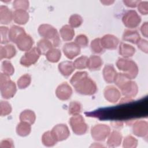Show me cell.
I'll use <instances>...</instances> for the list:
<instances>
[{
    "mask_svg": "<svg viewBox=\"0 0 148 148\" xmlns=\"http://www.w3.org/2000/svg\"><path fill=\"white\" fill-rule=\"evenodd\" d=\"M72 88L67 82H63L58 86L56 90L57 97L61 101L68 100L72 96Z\"/></svg>",
    "mask_w": 148,
    "mask_h": 148,
    "instance_id": "11",
    "label": "cell"
},
{
    "mask_svg": "<svg viewBox=\"0 0 148 148\" xmlns=\"http://www.w3.org/2000/svg\"><path fill=\"white\" fill-rule=\"evenodd\" d=\"M13 17V12L6 5L0 6V23L8 25L11 23Z\"/></svg>",
    "mask_w": 148,
    "mask_h": 148,
    "instance_id": "17",
    "label": "cell"
},
{
    "mask_svg": "<svg viewBox=\"0 0 148 148\" xmlns=\"http://www.w3.org/2000/svg\"><path fill=\"white\" fill-rule=\"evenodd\" d=\"M25 34H26L25 31L21 27L16 25H12L9 29V32L10 41L14 43H16L18 39Z\"/></svg>",
    "mask_w": 148,
    "mask_h": 148,
    "instance_id": "26",
    "label": "cell"
},
{
    "mask_svg": "<svg viewBox=\"0 0 148 148\" xmlns=\"http://www.w3.org/2000/svg\"><path fill=\"white\" fill-rule=\"evenodd\" d=\"M51 132L58 142L66 140L70 135L68 127L65 124L56 125L51 130Z\"/></svg>",
    "mask_w": 148,
    "mask_h": 148,
    "instance_id": "10",
    "label": "cell"
},
{
    "mask_svg": "<svg viewBox=\"0 0 148 148\" xmlns=\"http://www.w3.org/2000/svg\"><path fill=\"white\" fill-rule=\"evenodd\" d=\"M62 51L64 55L69 60H72L80 53V47L75 42H68L64 45Z\"/></svg>",
    "mask_w": 148,
    "mask_h": 148,
    "instance_id": "13",
    "label": "cell"
},
{
    "mask_svg": "<svg viewBox=\"0 0 148 148\" xmlns=\"http://www.w3.org/2000/svg\"><path fill=\"white\" fill-rule=\"evenodd\" d=\"M29 2L27 0H15L13 2V8L15 10H27L29 9Z\"/></svg>",
    "mask_w": 148,
    "mask_h": 148,
    "instance_id": "42",
    "label": "cell"
},
{
    "mask_svg": "<svg viewBox=\"0 0 148 148\" xmlns=\"http://www.w3.org/2000/svg\"><path fill=\"white\" fill-rule=\"evenodd\" d=\"M103 65L102 59L99 56L92 55L88 58L87 68L91 71L99 70Z\"/></svg>",
    "mask_w": 148,
    "mask_h": 148,
    "instance_id": "22",
    "label": "cell"
},
{
    "mask_svg": "<svg viewBox=\"0 0 148 148\" xmlns=\"http://www.w3.org/2000/svg\"><path fill=\"white\" fill-rule=\"evenodd\" d=\"M61 37L65 42H69L73 39L75 36L74 29L69 25H63L60 30Z\"/></svg>",
    "mask_w": 148,
    "mask_h": 148,
    "instance_id": "27",
    "label": "cell"
},
{
    "mask_svg": "<svg viewBox=\"0 0 148 148\" xmlns=\"http://www.w3.org/2000/svg\"><path fill=\"white\" fill-rule=\"evenodd\" d=\"M19 119L21 121L27 122L32 125L36 120V114L33 110L25 109L20 113Z\"/></svg>",
    "mask_w": 148,
    "mask_h": 148,
    "instance_id": "29",
    "label": "cell"
},
{
    "mask_svg": "<svg viewBox=\"0 0 148 148\" xmlns=\"http://www.w3.org/2000/svg\"><path fill=\"white\" fill-rule=\"evenodd\" d=\"M110 128L109 125L104 124L94 125L91 129L92 138L96 141H104L110 133Z\"/></svg>",
    "mask_w": 148,
    "mask_h": 148,
    "instance_id": "6",
    "label": "cell"
},
{
    "mask_svg": "<svg viewBox=\"0 0 148 148\" xmlns=\"http://www.w3.org/2000/svg\"><path fill=\"white\" fill-rule=\"evenodd\" d=\"M116 66L131 80L135 79L138 74V66L136 62L132 60L119 58L116 62Z\"/></svg>",
    "mask_w": 148,
    "mask_h": 148,
    "instance_id": "3",
    "label": "cell"
},
{
    "mask_svg": "<svg viewBox=\"0 0 148 148\" xmlns=\"http://www.w3.org/2000/svg\"><path fill=\"white\" fill-rule=\"evenodd\" d=\"M88 57L86 56H82L76 58L73 62V65L75 69H83L87 68Z\"/></svg>",
    "mask_w": 148,
    "mask_h": 148,
    "instance_id": "39",
    "label": "cell"
},
{
    "mask_svg": "<svg viewBox=\"0 0 148 148\" xmlns=\"http://www.w3.org/2000/svg\"><path fill=\"white\" fill-rule=\"evenodd\" d=\"M75 43H76L80 48H84L86 47L88 45V39L86 35L80 34L76 37Z\"/></svg>",
    "mask_w": 148,
    "mask_h": 148,
    "instance_id": "44",
    "label": "cell"
},
{
    "mask_svg": "<svg viewBox=\"0 0 148 148\" xmlns=\"http://www.w3.org/2000/svg\"><path fill=\"white\" fill-rule=\"evenodd\" d=\"M101 2L104 5H110L112 4H113L114 2V1H110V0H108V1H101Z\"/></svg>",
    "mask_w": 148,
    "mask_h": 148,
    "instance_id": "51",
    "label": "cell"
},
{
    "mask_svg": "<svg viewBox=\"0 0 148 148\" xmlns=\"http://www.w3.org/2000/svg\"><path fill=\"white\" fill-rule=\"evenodd\" d=\"M82 110V105L79 102L72 101L70 102L68 107V113L71 115H76L81 113Z\"/></svg>",
    "mask_w": 148,
    "mask_h": 148,
    "instance_id": "35",
    "label": "cell"
},
{
    "mask_svg": "<svg viewBox=\"0 0 148 148\" xmlns=\"http://www.w3.org/2000/svg\"><path fill=\"white\" fill-rule=\"evenodd\" d=\"M120 89L123 96L131 98L136 97L138 92V86L136 82L132 80L125 82Z\"/></svg>",
    "mask_w": 148,
    "mask_h": 148,
    "instance_id": "9",
    "label": "cell"
},
{
    "mask_svg": "<svg viewBox=\"0 0 148 148\" xmlns=\"http://www.w3.org/2000/svg\"><path fill=\"white\" fill-rule=\"evenodd\" d=\"M70 83L75 91L82 95H92L97 91L95 82L88 76L86 71L76 72L71 77Z\"/></svg>",
    "mask_w": 148,
    "mask_h": 148,
    "instance_id": "1",
    "label": "cell"
},
{
    "mask_svg": "<svg viewBox=\"0 0 148 148\" xmlns=\"http://www.w3.org/2000/svg\"><path fill=\"white\" fill-rule=\"evenodd\" d=\"M45 56L48 61L52 63H56L60 60L61 57V52L58 49L53 47L50 49Z\"/></svg>",
    "mask_w": 148,
    "mask_h": 148,
    "instance_id": "32",
    "label": "cell"
},
{
    "mask_svg": "<svg viewBox=\"0 0 148 148\" xmlns=\"http://www.w3.org/2000/svg\"><path fill=\"white\" fill-rule=\"evenodd\" d=\"M140 38H141L139 32L137 30L135 29H125L122 36V39L123 40L129 42L131 43L136 45L140 39Z\"/></svg>",
    "mask_w": 148,
    "mask_h": 148,
    "instance_id": "20",
    "label": "cell"
},
{
    "mask_svg": "<svg viewBox=\"0 0 148 148\" xmlns=\"http://www.w3.org/2000/svg\"><path fill=\"white\" fill-rule=\"evenodd\" d=\"M139 13L143 15L148 14V2L147 1H141L137 6Z\"/></svg>",
    "mask_w": 148,
    "mask_h": 148,
    "instance_id": "45",
    "label": "cell"
},
{
    "mask_svg": "<svg viewBox=\"0 0 148 148\" xmlns=\"http://www.w3.org/2000/svg\"><path fill=\"white\" fill-rule=\"evenodd\" d=\"M31 82V76L29 74L22 75L17 81V85L19 89H25L28 87Z\"/></svg>",
    "mask_w": 148,
    "mask_h": 148,
    "instance_id": "34",
    "label": "cell"
},
{
    "mask_svg": "<svg viewBox=\"0 0 148 148\" xmlns=\"http://www.w3.org/2000/svg\"><path fill=\"white\" fill-rule=\"evenodd\" d=\"M103 95L106 101L112 103H116L121 98L120 91L113 86H106L103 91Z\"/></svg>",
    "mask_w": 148,
    "mask_h": 148,
    "instance_id": "12",
    "label": "cell"
},
{
    "mask_svg": "<svg viewBox=\"0 0 148 148\" xmlns=\"http://www.w3.org/2000/svg\"><path fill=\"white\" fill-rule=\"evenodd\" d=\"M43 145L47 147L54 146L58 142L51 131H47L43 133L42 136Z\"/></svg>",
    "mask_w": 148,
    "mask_h": 148,
    "instance_id": "30",
    "label": "cell"
},
{
    "mask_svg": "<svg viewBox=\"0 0 148 148\" xmlns=\"http://www.w3.org/2000/svg\"><path fill=\"white\" fill-rule=\"evenodd\" d=\"M0 90L2 98L6 99L13 98L17 91L15 83L10 80V76L3 72L0 73Z\"/></svg>",
    "mask_w": 148,
    "mask_h": 148,
    "instance_id": "2",
    "label": "cell"
},
{
    "mask_svg": "<svg viewBox=\"0 0 148 148\" xmlns=\"http://www.w3.org/2000/svg\"><path fill=\"white\" fill-rule=\"evenodd\" d=\"M90 49L92 53L97 54H102L105 51V49L103 47L101 44V38H95L91 42Z\"/></svg>",
    "mask_w": 148,
    "mask_h": 148,
    "instance_id": "33",
    "label": "cell"
},
{
    "mask_svg": "<svg viewBox=\"0 0 148 148\" xmlns=\"http://www.w3.org/2000/svg\"><path fill=\"white\" fill-rule=\"evenodd\" d=\"M136 45L142 51L146 54L148 53V42L147 40L140 38V39L139 40Z\"/></svg>",
    "mask_w": 148,
    "mask_h": 148,
    "instance_id": "46",
    "label": "cell"
},
{
    "mask_svg": "<svg viewBox=\"0 0 148 148\" xmlns=\"http://www.w3.org/2000/svg\"><path fill=\"white\" fill-rule=\"evenodd\" d=\"M1 71L3 73L9 76H12L14 72V68L10 61L4 60L2 62Z\"/></svg>",
    "mask_w": 148,
    "mask_h": 148,
    "instance_id": "37",
    "label": "cell"
},
{
    "mask_svg": "<svg viewBox=\"0 0 148 148\" xmlns=\"http://www.w3.org/2000/svg\"><path fill=\"white\" fill-rule=\"evenodd\" d=\"M108 138V146L109 147H115L120 146L121 143L123 136L119 131L113 130L110 133Z\"/></svg>",
    "mask_w": 148,
    "mask_h": 148,
    "instance_id": "18",
    "label": "cell"
},
{
    "mask_svg": "<svg viewBox=\"0 0 148 148\" xmlns=\"http://www.w3.org/2000/svg\"><path fill=\"white\" fill-rule=\"evenodd\" d=\"M15 44L20 50L26 52L32 48L34 41L29 35L25 34L18 39Z\"/></svg>",
    "mask_w": 148,
    "mask_h": 148,
    "instance_id": "14",
    "label": "cell"
},
{
    "mask_svg": "<svg viewBox=\"0 0 148 148\" xmlns=\"http://www.w3.org/2000/svg\"><path fill=\"white\" fill-rule=\"evenodd\" d=\"M129 80L131 79L126 75L123 72H119L117 73L113 83H114L118 88H120V87Z\"/></svg>",
    "mask_w": 148,
    "mask_h": 148,
    "instance_id": "40",
    "label": "cell"
},
{
    "mask_svg": "<svg viewBox=\"0 0 148 148\" xmlns=\"http://www.w3.org/2000/svg\"><path fill=\"white\" fill-rule=\"evenodd\" d=\"M9 29L7 27L1 26L0 27V43L1 44H8L10 41L9 36Z\"/></svg>",
    "mask_w": 148,
    "mask_h": 148,
    "instance_id": "43",
    "label": "cell"
},
{
    "mask_svg": "<svg viewBox=\"0 0 148 148\" xmlns=\"http://www.w3.org/2000/svg\"><path fill=\"white\" fill-rule=\"evenodd\" d=\"M58 69L62 76L68 77L73 73L75 68L73 62L71 61H65L58 64Z\"/></svg>",
    "mask_w": 148,
    "mask_h": 148,
    "instance_id": "23",
    "label": "cell"
},
{
    "mask_svg": "<svg viewBox=\"0 0 148 148\" xmlns=\"http://www.w3.org/2000/svg\"><path fill=\"white\" fill-rule=\"evenodd\" d=\"M69 124L73 132L77 135L85 134L88 130V125L83 117L80 114L72 116L69 119Z\"/></svg>",
    "mask_w": 148,
    "mask_h": 148,
    "instance_id": "5",
    "label": "cell"
},
{
    "mask_svg": "<svg viewBox=\"0 0 148 148\" xmlns=\"http://www.w3.org/2000/svg\"><path fill=\"white\" fill-rule=\"evenodd\" d=\"M83 21V18L80 15L73 14L70 16L68 22L69 25L73 28L80 27L82 24Z\"/></svg>",
    "mask_w": 148,
    "mask_h": 148,
    "instance_id": "38",
    "label": "cell"
},
{
    "mask_svg": "<svg viewBox=\"0 0 148 148\" xmlns=\"http://www.w3.org/2000/svg\"><path fill=\"white\" fill-rule=\"evenodd\" d=\"M133 99L131 98H129V97H124L123 98H122L121 99V100L120 101L119 103L121 104V103H127V102H131L132 101Z\"/></svg>",
    "mask_w": 148,
    "mask_h": 148,
    "instance_id": "50",
    "label": "cell"
},
{
    "mask_svg": "<svg viewBox=\"0 0 148 148\" xmlns=\"http://www.w3.org/2000/svg\"><path fill=\"white\" fill-rule=\"evenodd\" d=\"M36 47L38 49L42 55H46L50 49L54 47V46L51 41L43 38L38 41Z\"/></svg>",
    "mask_w": 148,
    "mask_h": 148,
    "instance_id": "31",
    "label": "cell"
},
{
    "mask_svg": "<svg viewBox=\"0 0 148 148\" xmlns=\"http://www.w3.org/2000/svg\"><path fill=\"white\" fill-rule=\"evenodd\" d=\"M16 130L18 135L22 137L27 136L31 132V124L27 122L20 121L17 125Z\"/></svg>",
    "mask_w": 148,
    "mask_h": 148,
    "instance_id": "28",
    "label": "cell"
},
{
    "mask_svg": "<svg viewBox=\"0 0 148 148\" xmlns=\"http://www.w3.org/2000/svg\"><path fill=\"white\" fill-rule=\"evenodd\" d=\"M135 48L129 44L121 42L119 46V53L123 58H128L132 57L135 53Z\"/></svg>",
    "mask_w": 148,
    "mask_h": 148,
    "instance_id": "25",
    "label": "cell"
},
{
    "mask_svg": "<svg viewBox=\"0 0 148 148\" xmlns=\"http://www.w3.org/2000/svg\"><path fill=\"white\" fill-rule=\"evenodd\" d=\"M140 1H134V0H124L123 3L128 8H136L137 7Z\"/></svg>",
    "mask_w": 148,
    "mask_h": 148,
    "instance_id": "48",
    "label": "cell"
},
{
    "mask_svg": "<svg viewBox=\"0 0 148 148\" xmlns=\"http://www.w3.org/2000/svg\"><path fill=\"white\" fill-rule=\"evenodd\" d=\"M132 132L138 137H146L148 134V123L145 120L136 121L132 125Z\"/></svg>",
    "mask_w": 148,
    "mask_h": 148,
    "instance_id": "15",
    "label": "cell"
},
{
    "mask_svg": "<svg viewBox=\"0 0 148 148\" xmlns=\"http://www.w3.org/2000/svg\"><path fill=\"white\" fill-rule=\"evenodd\" d=\"M17 51L15 47L12 44H6L0 47V59H11L16 54Z\"/></svg>",
    "mask_w": 148,
    "mask_h": 148,
    "instance_id": "19",
    "label": "cell"
},
{
    "mask_svg": "<svg viewBox=\"0 0 148 148\" xmlns=\"http://www.w3.org/2000/svg\"><path fill=\"white\" fill-rule=\"evenodd\" d=\"M138 140L131 135L125 136L123 141V147L124 148H135L138 146Z\"/></svg>",
    "mask_w": 148,
    "mask_h": 148,
    "instance_id": "36",
    "label": "cell"
},
{
    "mask_svg": "<svg viewBox=\"0 0 148 148\" xmlns=\"http://www.w3.org/2000/svg\"><path fill=\"white\" fill-rule=\"evenodd\" d=\"M14 143L12 139L6 138L3 139L0 142V147L1 148H13L14 147Z\"/></svg>",
    "mask_w": 148,
    "mask_h": 148,
    "instance_id": "47",
    "label": "cell"
},
{
    "mask_svg": "<svg viewBox=\"0 0 148 148\" xmlns=\"http://www.w3.org/2000/svg\"><path fill=\"white\" fill-rule=\"evenodd\" d=\"M12 108L11 105L5 101H1L0 102V115L6 116L11 113Z\"/></svg>",
    "mask_w": 148,
    "mask_h": 148,
    "instance_id": "41",
    "label": "cell"
},
{
    "mask_svg": "<svg viewBox=\"0 0 148 148\" xmlns=\"http://www.w3.org/2000/svg\"><path fill=\"white\" fill-rule=\"evenodd\" d=\"M29 13L24 10H15L13 12V20L18 25H24L29 20Z\"/></svg>",
    "mask_w": 148,
    "mask_h": 148,
    "instance_id": "24",
    "label": "cell"
},
{
    "mask_svg": "<svg viewBox=\"0 0 148 148\" xmlns=\"http://www.w3.org/2000/svg\"><path fill=\"white\" fill-rule=\"evenodd\" d=\"M101 42L105 49L114 50L119 43V39L112 34H106L101 38Z\"/></svg>",
    "mask_w": 148,
    "mask_h": 148,
    "instance_id": "16",
    "label": "cell"
},
{
    "mask_svg": "<svg viewBox=\"0 0 148 148\" xmlns=\"http://www.w3.org/2000/svg\"><path fill=\"white\" fill-rule=\"evenodd\" d=\"M40 55L38 49L36 47H33L31 49L26 51L21 57L20 63L24 66L29 67L38 61Z\"/></svg>",
    "mask_w": 148,
    "mask_h": 148,
    "instance_id": "8",
    "label": "cell"
},
{
    "mask_svg": "<svg viewBox=\"0 0 148 148\" xmlns=\"http://www.w3.org/2000/svg\"><path fill=\"white\" fill-rule=\"evenodd\" d=\"M103 77L108 83H112L117 74V72L112 64H106L103 69Z\"/></svg>",
    "mask_w": 148,
    "mask_h": 148,
    "instance_id": "21",
    "label": "cell"
},
{
    "mask_svg": "<svg viewBox=\"0 0 148 148\" xmlns=\"http://www.w3.org/2000/svg\"><path fill=\"white\" fill-rule=\"evenodd\" d=\"M38 33L40 36L51 41L54 47H58L61 44L59 34L53 26L49 24H42L38 27Z\"/></svg>",
    "mask_w": 148,
    "mask_h": 148,
    "instance_id": "4",
    "label": "cell"
},
{
    "mask_svg": "<svg viewBox=\"0 0 148 148\" xmlns=\"http://www.w3.org/2000/svg\"><path fill=\"white\" fill-rule=\"evenodd\" d=\"M147 28H148V23L147 22H145L140 27V32L143 36L145 38H147L148 32H147Z\"/></svg>",
    "mask_w": 148,
    "mask_h": 148,
    "instance_id": "49",
    "label": "cell"
},
{
    "mask_svg": "<svg viewBox=\"0 0 148 148\" xmlns=\"http://www.w3.org/2000/svg\"><path fill=\"white\" fill-rule=\"evenodd\" d=\"M141 21L140 16L134 10H127L122 17L123 24L129 29H134L138 27Z\"/></svg>",
    "mask_w": 148,
    "mask_h": 148,
    "instance_id": "7",
    "label": "cell"
}]
</instances>
